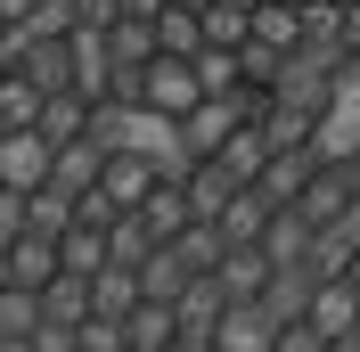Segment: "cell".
Here are the masks:
<instances>
[{"label": "cell", "mask_w": 360, "mask_h": 352, "mask_svg": "<svg viewBox=\"0 0 360 352\" xmlns=\"http://www.w3.org/2000/svg\"><path fill=\"white\" fill-rule=\"evenodd\" d=\"M0 352H360V0H0Z\"/></svg>", "instance_id": "cell-1"}]
</instances>
